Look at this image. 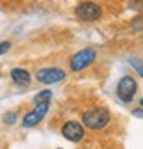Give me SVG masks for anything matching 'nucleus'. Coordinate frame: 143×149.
Wrapping results in <instances>:
<instances>
[{"mask_svg": "<svg viewBox=\"0 0 143 149\" xmlns=\"http://www.w3.org/2000/svg\"><path fill=\"white\" fill-rule=\"evenodd\" d=\"M83 124L87 128H92V130H101L104 128L106 124L110 123V112L106 108H101V107H96V108H90L83 112V117H81Z\"/></svg>", "mask_w": 143, "mask_h": 149, "instance_id": "f257e3e1", "label": "nucleus"}, {"mask_svg": "<svg viewBox=\"0 0 143 149\" xmlns=\"http://www.w3.org/2000/svg\"><path fill=\"white\" fill-rule=\"evenodd\" d=\"M136 89H138V85L133 77H124V78H120V82L117 85V94L122 101L129 103L136 94Z\"/></svg>", "mask_w": 143, "mask_h": 149, "instance_id": "f03ea898", "label": "nucleus"}, {"mask_svg": "<svg viewBox=\"0 0 143 149\" xmlns=\"http://www.w3.org/2000/svg\"><path fill=\"white\" fill-rule=\"evenodd\" d=\"M96 59V50L92 48H85L81 52H78L73 59H71V69L73 71H81L85 68H88Z\"/></svg>", "mask_w": 143, "mask_h": 149, "instance_id": "7ed1b4c3", "label": "nucleus"}, {"mask_svg": "<svg viewBox=\"0 0 143 149\" xmlns=\"http://www.w3.org/2000/svg\"><path fill=\"white\" fill-rule=\"evenodd\" d=\"M76 14L78 18H81L85 22H94L101 18V7L94 2H81L76 7Z\"/></svg>", "mask_w": 143, "mask_h": 149, "instance_id": "20e7f679", "label": "nucleus"}, {"mask_svg": "<svg viewBox=\"0 0 143 149\" xmlns=\"http://www.w3.org/2000/svg\"><path fill=\"white\" fill-rule=\"evenodd\" d=\"M35 78L41 84H57V82L65 78V73L62 69H57V68H44V69H39L35 73Z\"/></svg>", "mask_w": 143, "mask_h": 149, "instance_id": "39448f33", "label": "nucleus"}, {"mask_svg": "<svg viewBox=\"0 0 143 149\" xmlns=\"http://www.w3.org/2000/svg\"><path fill=\"white\" fill-rule=\"evenodd\" d=\"M62 135L71 142H80L85 135V130L78 121H69L62 126Z\"/></svg>", "mask_w": 143, "mask_h": 149, "instance_id": "423d86ee", "label": "nucleus"}, {"mask_svg": "<svg viewBox=\"0 0 143 149\" xmlns=\"http://www.w3.org/2000/svg\"><path fill=\"white\" fill-rule=\"evenodd\" d=\"M46 112H48V103H39L32 112H28V114L23 117V126L25 128H32L35 124H39L43 121V117L46 116Z\"/></svg>", "mask_w": 143, "mask_h": 149, "instance_id": "0eeeda50", "label": "nucleus"}, {"mask_svg": "<svg viewBox=\"0 0 143 149\" xmlns=\"http://www.w3.org/2000/svg\"><path fill=\"white\" fill-rule=\"evenodd\" d=\"M11 78L16 85H28L30 84V73L27 69H21V68H14L11 71Z\"/></svg>", "mask_w": 143, "mask_h": 149, "instance_id": "6e6552de", "label": "nucleus"}, {"mask_svg": "<svg viewBox=\"0 0 143 149\" xmlns=\"http://www.w3.org/2000/svg\"><path fill=\"white\" fill-rule=\"evenodd\" d=\"M50 100H51V91H41L39 94L34 98L35 105H39V103H50Z\"/></svg>", "mask_w": 143, "mask_h": 149, "instance_id": "1a4fd4ad", "label": "nucleus"}, {"mask_svg": "<svg viewBox=\"0 0 143 149\" xmlns=\"http://www.w3.org/2000/svg\"><path fill=\"white\" fill-rule=\"evenodd\" d=\"M129 62H131V66H133V68L136 69V73H138L140 77L143 78V64H141V62H140L138 59H129Z\"/></svg>", "mask_w": 143, "mask_h": 149, "instance_id": "9d476101", "label": "nucleus"}, {"mask_svg": "<svg viewBox=\"0 0 143 149\" xmlns=\"http://www.w3.org/2000/svg\"><path fill=\"white\" fill-rule=\"evenodd\" d=\"M129 7L133 11H143V0H131L129 2Z\"/></svg>", "mask_w": 143, "mask_h": 149, "instance_id": "9b49d317", "label": "nucleus"}, {"mask_svg": "<svg viewBox=\"0 0 143 149\" xmlns=\"http://www.w3.org/2000/svg\"><path fill=\"white\" fill-rule=\"evenodd\" d=\"M133 29L134 30H143V18H136V20H133Z\"/></svg>", "mask_w": 143, "mask_h": 149, "instance_id": "f8f14e48", "label": "nucleus"}, {"mask_svg": "<svg viewBox=\"0 0 143 149\" xmlns=\"http://www.w3.org/2000/svg\"><path fill=\"white\" fill-rule=\"evenodd\" d=\"M9 48H11V43H7V41L0 43V55H2V53H6V52H7Z\"/></svg>", "mask_w": 143, "mask_h": 149, "instance_id": "ddd939ff", "label": "nucleus"}, {"mask_svg": "<svg viewBox=\"0 0 143 149\" xmlns=\"http://www.w3.org/2000/svg\"><path fill=\"white\" fill-rule=\"evenodd\" d=\"M6 123H9V124H12L14 121H16V114H6Z\"/></svg>", "mask_w": 143, "mask_h": 149, "instance_id": "4468645a", "label": "nucleus"}, {"mask_svg": "<svg viewBox=\"0 0 143 149\" xmlns=\"http://www.w3.org/2000/svg\"><path fill=\"white\" fill-rule=\"evenodd\" d=\"M133 116H134V117L143 119V110H141V108H140V110H134V112H133Z\"/></svg>", "mask_w": 143, "mask_h": 149, "instance_id": "2eb2a0df", "label": "nucleus"}, {"mask_svg": "<svg viewBox=\"0 0 143 149\" xmlns=\"http://www.w3.org/2000/svg\"><path fill=\"white\" fill-rule=\"evenodd\" d=\"M140 103H141V107H143V98H141V101H140Z\"/></svg>", "mask_w": 143, "mask_h": 149, "instance_id": "dca6fc26", "label": "nucleus"}]
</instances>
